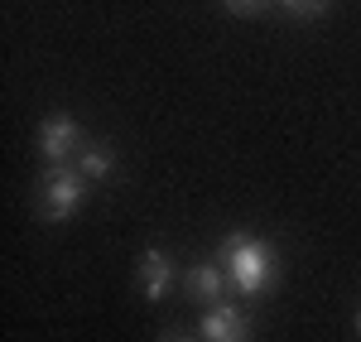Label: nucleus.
Returning a JSON list of instances; mask_svg holds the SVG:
<instances>
[{
    "instance_id": "nucleus-4",
    "label": "nucleus",
    "mask_w": 361,
    "mask_h": 342,
    "mask_svg": "<svg viewBox=\"0 0 361 342\" xmlns=\"http://www.w3.org/2000/svg\"><path fill=\"white\" fill-rule=\"evenodd\" d=\"M197 338L202 342H246L250 338V323L236 304H212L202 323H197Z\"/></svg>"
},
{
    "instance_id": "nucleus-5",
    "label": "nucleus",
    "mask_w": 361,
    "mask_h": 342,
    "mask_svg": "<svg viewBox=\"0 0 361 342\" xmlns=\"http://www.w3.org/2000/svg\"><path fill=\"white\" fill-rule=\"evenodd\" d=\"M173 285V265H169L164 251H145L140 256V294L149 299V304H159Z\"/></svg>"
},
{
    "instance_id": "nucleus-9",
    "label": "nucleus",
    "mask_w": 361,
    "mask_h": 342,
    "mask_svg": "<svg viewBox=\"0 0 361 342\" xmlns=\"http://www.w3.org/2000/svg\"><path fill=\"white\" fill-rule=\"evenodd\" d=\"M226 10H236V15H250V10H260L265 0H222Z\"/></svg>"
},
{
    "instance_id": "nucleus-11",
    "label": "nucleus",
    "mask_w": 361,
    "mask_h": 342,
    "mask_svg": "<svg viewBox=\"0 0 361 342\" xmlns=\"http://www.w3.org/2000/svg\"><path fill=\"white\" fill-rule=\"evenodd\" d=\"M164 342H193V338H164Z\"/></svg>"
},
{
    "instance_id": "nucleus-7",
    "label": "nucleus",
    "mask_w": 361,
    "mask_h": 342,
    "mask_svg": "<svg viewBox=\"0 0 361 342\" xmlns=\"http://www.w3.org/2000/svg\"><path fill=\"white\" fill-rule=\"evenodd\" d=\"M111 169H116V159H111V149H102V145H87L82 159H78V173H82L87 183H102V178H111Z\"/></svg>"
},
{
    "instance_id": "nucleus-1",
    "label": "nucleus",
    "mask_w": 361,
    "mask_h": 342,
    "mask_svg": "<svg viewBox=\"0 0 361 342\" xmlns=\"http://www.w3.org/2000/svg\"><path fill=\"white\" fill-rule=\"evenodd\" d=\"M222 270L241 294H260L275 275V251L246 231H231V236H222Z\"/></svg>"
},
{
    "instance_id": "nucleus-2",
    "label": "nucleus",
    "mask_w": 361,
    "mask_h": 342,
    "mask_svg": "<svg viewBox=\"0 0 361 342\" xmlns=\"http://www.w3.org/2000/svg\"><path fill=\"white\" fill-rule=\"evenodd\" d=\"M87 198V178L78 169H54L44 178V188H39V207H44V217L49 222H63V217H73Z\"/></svg>"
},
{
    "instance_id": "nucleus-8",
    "label": "nucleus",
    "mask_w": 361,
    "mask_h": 342,
    "mask_svg": "<svg viewBox=\"0 0 361 342\" xmlns=\"http://www.w3.org/2000/svg\"><path fill=\"white\" fill-rule=\"evenodd\" d=\"M279 5H284V10H294V15H318L328 0H279Z\"/></svg>"
},
{
    "instance_id": "nucleus-6",
    "label": "nucleus",
    "mask_w": 361,
    "mask_h": 342,
    "mask_svg": "<svg viewBox=\"0 0 361 342\" xmlns=\"http://www.w3.org/2000/svg\"><path fill=\"white\" fill-rule=\"evenodd\" d=\"M226 285H231V280H226L222 265H193V270H188V294L202 299V304H222Z\"/></svg>"
},
{
    "instance_id": "nucleus-10",
    "label": "nucleus",
    "mask_w": 361,
    "mask_h": 342,
    "mask_svg": "<svg viewBox=\"0 0 361 342\" xmlns=\"http://www.w3.org/2000/svg\"><path fill=\"white\" fill-rule=\"evenodd\" d=\"M352 328H357V338H361V309H357V318H352Z\"/></svg>"
},
{
    "instance_id": "nucleus-3",
    "label": "nucleus",
    "mask_w": 361,
    "mask_h": 342,
    "mask_svg": "<svg viewBox=\"0 0 361 342\" xmlns=\"http://www.w3.org/2000/svg\"><path fill=\"white\" fill-rule=\"evenodd\" d=\"M39 154L54 164H63L68 154H82V126L73 116H49L39 126Z\"/></svg>"
}]
</instances>
